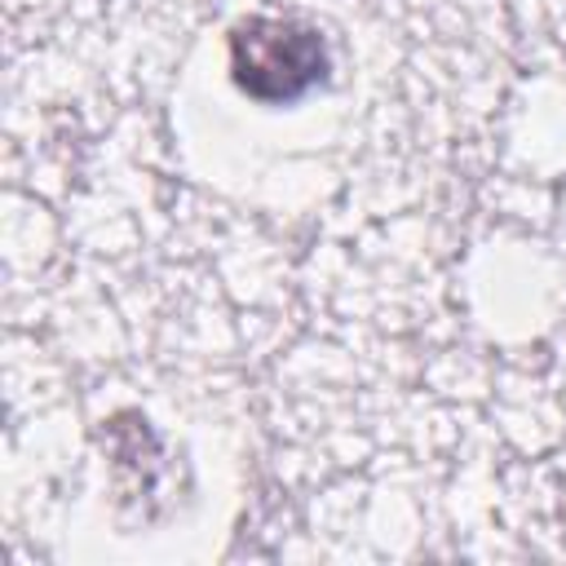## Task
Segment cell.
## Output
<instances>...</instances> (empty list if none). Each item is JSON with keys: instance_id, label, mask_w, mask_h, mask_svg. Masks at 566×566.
I'll list each match as a JSON object with an SVG mask.
<instances>
[{"instance_id": "cell-1", "label": "cell", "mask_w": 566, "mask_h": 566, "mask_svg": "<svg viewBox=\"0 0 566 566\" xmlns=\"http://www.w3.org/2000/svg\"><path fill=\"white\" fill-rule=\"evenodd\" d=\"M230 71L256 102H296L327 75V44L305 22L252 18L230 40Z\"/></svg>"}]
</instances>
